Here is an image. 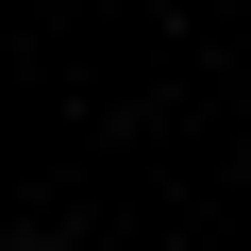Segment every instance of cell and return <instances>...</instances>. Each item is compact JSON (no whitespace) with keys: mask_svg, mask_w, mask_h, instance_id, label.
Returning a JSON list of instances; mask_svg holds the SVG:
<instances>
[{"mask_svg":"<svg viewBox=\"0 0 251 251\" xmlns=\"http://www.w3.org/2000/svg\"><path fill=\"white\" fill-rule=\"evenodd\" d=\"M34 251H67V234H34Z\"/></svg>","mask_w":251,"mask_h":251,"instance_id":"6da1fadb","label":"cell"}]
</instances>
